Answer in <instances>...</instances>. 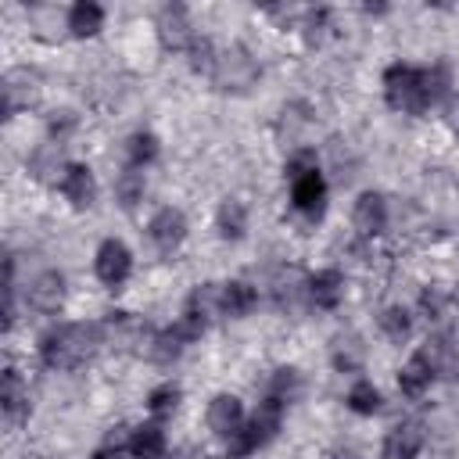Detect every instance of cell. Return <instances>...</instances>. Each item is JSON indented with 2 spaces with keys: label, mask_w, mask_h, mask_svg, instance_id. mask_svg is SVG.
Segmentation results:
<instances>
[{
  "label": "cell",
  "mask_w": 459,
  "mask_h": 459,
  "mask_svg": "<svg viewBox=\"0 0 459 459\" xmlns=\"http://www.w3.org/2000/svg\"><path fill=\"white\" fill-rule=\"evenodd\" d=\"M93 273H97V280H100L108 290H118V287L129 280V273H133V251H129L122 240L108 237V240L97 247V255H93Z\"/></svg>",
  "instance_id": "ba28073f"
},
{
  "label": "cell",
  "mask_w": 459,
  "mask_h": 459,
  "mask_svg": "<svg viewBox=\"0 0 459 459\" xmlns=\"http://www.w3.org/2000/svg\"><path fill=\"white\" fill-rule=\"evenodd\" d=\"M65 29H68L75 39H90V36H97V32L104 29V7L93 4V0H79V4H72L68 14H65Z\"/></svg>",
  "instance_id": "ffe728a7"
},
{
  "label": "cell",
  "mask_w": 459,
  "mask_h": 459,
  "mask_svg": "<svg viewBox=\"0 0 459 459\" xmlns=\"http://www.w3.org/2000/svg\"><path fill=\"white\" fill-rule=\"evenodd\" d=\"M65 294H68V283H65V273H57V269H43L39 276H32V283H29V290H25L29 305H32L36 312H43V316L61 312Z\"/></svg>",
  "instance_id": "4fadbf2b"
},
{
  "label": "cell",
  "mask_w": 459,
  "mask_h": 459,
  "mask_svg": "<svg viewBox=\"0 0 459 459\" xmlns=\"http://www.w3.org/2000/svg\"><path fill=\"white\" fill-rule=\"evenodd\" d=\"M330 459H362V455H359L355 448H333V455H330Z\"/></svg>",
  "instance_id": "8d00e7d4"
},
{
  "label": "cell",
  "mask_w": 459,
  "mask_h": 459,
  "mask_svg": "<svg viewBox=\"0 0 459 459\" xmlns=\"http://www.w3.org/2000/svg\"><path fill=\"white\" fill-rule=\"evenodd\" d=\"M169 459H208V452L197 448V445H183V448H176Z\"/></svg>",
  "instance_id": "d590c367"
},
{
  "label": "cell",
  "mask_w": 459,
  "mask_h": 459,
  "mask_svg": "<svg viewBox=\"0 0 459 459\" xmlns=\"http://www.w3.org/2000/svg\"><path fill=\"white\" fill-rule=\"evenodd\" d=\"M230 459H244V455H230Z\"/></svg>",
  "instance_id": "74e56055"
},
{
  "label": "cell",
  "mask_w": 459,
  "mask_h": 459,
  "mask_svg": "<svg viewBox=\"0 0 459 459\" xmlns=\"http://www.w3.org/2000/svg\"><path fill=\"white\" fill-rule=\"evenodd\" d=\"M377 323H380V333H384L391 344H405V341L412 337V316H409L405 305H387Z\"/></svg>",
  "instance_id": "484cf974"
},
{
  "label": "cell",
  "mask_w": 459,
  "mask_h": 459,
  "mask_svg": "<svg viewBox=\"0 0 459 459\" xmlns=\"http://www.w3.org/2000/svg\"><path fill=\"white\" fill-rule=\"evenodd\" d=\"M362 355H366V348L359 344V337H337V341H333V366H337L341 373L359 369V366H362Z\"/></svg>",
  "instance_id": "d6a6232c"
},
{
  "label": "cell",
  "mask_w": 459,
  "mask_h": 459,
  "mask_svg": "<svg viewBox=\"0 0 459 459\" xmlns=\"http://www.w3.org/2000/svg\"><path fill=\"white\" fill-rule=\"evenodd\" d=\"M0 90H4V118H11L39 100V75L29 68H11V72H4Z\"/></svg>",
  "instance_id": "8fae6325"
},
{
  "label": "cell",
  "mask_w": 459,
  "mask_h": 459,
  "mask_svg": "<svg viewBox=\"0 0 459 459\" xmlns=\"http://www.w3.org/2000/svg\"><path fill=\"white\" fill-rule=\"evenodd\" d=\"M100 330H104V344L118 351H140V355H147V344L154 337V330L133 312H108L100 319Z\"/></svg>",
  "instance_id": "5b68a950"
},
{
  "label": "cell",
  "mask_w": 459,
  "mask_h": 459,
  "mask_svg": "<svg viewBox=\"0 0 459 459\" xmlns=\"http://www.w3.org/2000/svg\"><path fill=\"white\" fill-rule=\"evenodd\" d=\"M179 398H183L179 384L165 380V384L151 387V394H147V412H151L154 420H165V416H172V412L179 409Z\"/></svg>",
  "instance_id": "f546056e"
},
{
  "label": "cell",
  "mask_w": 459,
  "mask_h": 459,
  "mask_svg": "<svg viewBox=\"0 0 459 459\" xmlns=\"http://www.w3.org/2000/svg\"><path fill=\"white\" fill-rule=\"evenodd\" d=\"M0 409H4L7 427L25 423V420H29V412H32V405H29V387H25V380H22V373H18L14 366H7V369H4V384H0Z\"/></svg>",
  "instance_id": "9a60e30c"
},
{
  "label": "cell",
  "mask_w": 459,
  "mask_h": 459,
  "mask_svg": "<svg viewBox=\"0 0 459 459\" xmlns=\"http://www.w3.org/2000/svg\"><path fill=\"white\" fill-rule=\"evenodd\" d=\"M305 294H308V301L316 308L333 312L341 305V298H344V276H341V269H319V273H312L305 280Z\"/></svg>",
  "instance_id": "e0dca14e"
},
{
  "label": "cell",
  "mask_w": 459,
  "mask_h": 459,
  "mask_svg": "<svg viewBox=\"0 0 459 459\" xmlns=\"http://www.w3.org/2000/svg\"><path fill=\"white\" fill-rule=\"evenodd\" d=\"M186 54H190V68H194V72H201V75H212V72H215V57H219V50L212 47V39L201 36Z\"/></svg>",
  "instance_id": "836d02e7"
},
{
  "label": "cell",
  "mask_w": 459,
  "mask_h": 459,
  "mask_svg": "<svg viewBox=\"0 0 459 459\" xmlns=\"http://www.w3.org/2000/svg\"><path fill=\"white\" fill-rule=\"evenodd\" d=\"M312 169H319L316 151H312V147H301V151H294V154L287 158L283 176H287V179H298V176H305V172H312Z\"/></svg>",
  "instance_id": "e575fe53"
},
{
  "label": "cell",
  "mask_w": 459,
  "mask_h": 459,
  "mask_svg": "<svg viewBox=\"0 0 459 459\" xmlns=\"http://www.w3.org/2000/svg\"><path fill=\"white\" fill-rule=\"evenodd\" d=\"M129 441H133V427L129 423H115V427H108V434L97 445L93 459H122V452H129Z\"/></svg>",
  "instance_id": "1f68e13d"
},
{
  "label": "cell",
  "mask_w": 459,
  "mask_h": 459,
  "mask_svg": "<svg viewBox=\"0 0 459 459\" xmlns=\"http://www.w3.org/2000/svg\"><path fill=\"white\" fill-rule=\"evenodd\" d=\"M183 348H186V341L172 326H165V330H154V337L147 344V359L158 362V366H169V362H176L183 355Z\"/></svg>",
  "instance_id": "4316f807"
},
{
  "label": "cell",
  "mask_w": 459,
  "mask_h": 459,
  "mask_svg": "<svg viewBox=\"0 0 459 459\" xmlns=\"http://www.w3.org/2000/svg\"><path fill=\"white\" fill-rule=\"evenodd\" d=\"M384 100H387L391 111L423 115V111L434 104L427 68H416V65H405V61L387 65V68H384Z\"/></svg>",
  "instance_id": "7a4b0ae2"
},
{
  "label": "cell",
  "mask_w": 459,
  "mask_h": 459,
  "mask_svg": "<svg viewBox=\"0 0 459 459\" xmlns=\"http://www.w3.org/2000/svg\"><path fill=\"white\" fill-rule=\"evenodd\" d=\"M215 230H219L222 240H233V244L244 240V233H247V208H244V201L226 197L215 208Z\"/></svg>",
  "instance_id": "44dd1931"
},
{
  "label": "cell",
  "mask_w": 459,
  "mask_h": 459,
  "mask_svg": "<svg viewBox=\"0 0 459 459\" xmlns=\"http://www.w3.org/2000/svg\"><path fill=\"white\" fill-rule=\"evenodd\" d=\"M434 377H437V369L430 366V359H427L423 351H416V355L398 369V391H402L405 398H420V394L434 384Z\"/></svg>",
  "instance_id": "d6986e66"
},
{
  "label": "cell",
  "mask_w": 459,
  "mask_h": 459,
  "mask_svg": "<svg viewBox=\"0 0 459 459\" xmlns=\"http://www.w3.org/2000/svg\"><path fill=\"white\" fill-rule=\"evenodd\" d=\"M129 455H133V459H165V430H161L158 423H140V427H133Z\"/></svg>",
  "instance_id": "cb8c5ba5"
},
{
  "label": "cell",
  "mask_w": 459,
  "mask_h": 459,
  "mask_svg": "<svg viewBox=\"0 0 459 459\" xmlns=\"http://www.w3.org/2000/svg\"><path fill=\"white\" fill-rule=\"evenodd\" d=\"M104 348L100 323H61L39 337V362L47 369H79Z\"/></svg>",
  "instance_id": "6da1fadb"
},
{
  "label": "cell",
  "mask_w": 459,
  "mask_h": 459,
  "mask_svg": "<svg viewBox=\"0 0 459 459\" xmlns=\"http://www.w3.org/2000/svg\"><path fill=\"white\" fill-rule=\"evenodd\" d=\"M283 402H276V398H262L258 402V409L247 416V423H244V430L230 441V452L233 455H251V452H258V448H265L276 434H280V427H283Z\"/></svg>",
  "instance_id": "3957f363"
},
{
  "label": "cell",
  "mask_w": 459,
  "mask_h": 459,
  "mask_svg": "<svg viewBox=\"0 0 459 459\" xmlns=\"http://www.w3.org/2000/svg\"><path fill=\"white\" fill-rule=\"evenodd\" d=\"M61 194H65V201H68L75 212L93 208V201H97V179H93L90 165L72 161L68 172H65V179H61Z\"/></svg>",
  "instance_id": "2e32d148"
},
{
  "label": "cell",
  "mask_w": 459,
  "mask_h": 459,
  "mask_svg": "<svg viewBox=\"0 0 459 459\" xmlns=\"http://www.w3.org/2000/svg\"><path fill=\"white\" fill-rule=\"evenodd\" d=\"M423 448V423L420 420H402L384 434L380 459H416Z\"/></svg>",
  "instance_id": "5bb4252c"
},
{
  "label": "cell",
  "mask_w": 459,
  "mask_h": 459,
  "mask_svg": "<svg viewBox=\"0 0 459 459\" xmlns=\"http://www.w3.org/2000/svg\"><path fill=\"white\" fill-rule=\"evenodd\" d=\"M269 398H276V402H283V405H290L298 394H301V373L294 369V366H280V369H273V377H269V391H265Z\"/></svg>",
  "instance_id": "f1b7e54d"
},
{
  "label": "cell",
  "mask_w": 459,
  "mask_h": 459,
  "mask_svg": "<svg viewBox=\"0 0 459 459\" xmlns=\"http://www.w3.org/2000/svg\"><path fill=\"white\" fill-rule=\"evenodd\" d=\"M126 158H129L133 169H147V165L158 158V136L147 133V129L133 133V136L126 140Z\"/></svg>",
  "instance_id": "4dcf8cb0"
},
{
  "label": "cell",
  "mask_w": 459,
  "mask_h": 459,
  "mask_svg": "<svg viewBox=\"0 0 459 459\" xmlns=\"http://www.w3.org/2000/svg\"><path fill=\"white\" fill-rule=\"evenodd\" d=\"M351 226L359 237H380L387 230V201L380 190H362L351 204Z\"/></svg>",
  "instance_id": "7c38bea8"
},
{
  "label": "cell",
  "mask_w": 459,
  "mask_h": 459,
  "mask_svg": "<svg viewBox=\"0 0 459 459\" xmlns=\"http://www.w3.org/2000/svg\"><path fill=\"white\" fill-rule=\"evenodd\" d=\"M186 312H194V316H201L204 323H212V319H219L222 316V283H197L194 290H190V298H186Z\"/></svg>",
  "instance_id": "603a6c76"
},
{
  "label": "cell",
  "mask_w": 459,
  "mask_h": 459,
  "mask_svg": "<svg viewBox=\"0 0 459 459\" xmlns=\"http://www.w3.org/2000/svg\"><path fill=\"white\" fill-rule=\"evenodd\" d=\"M68 165H72V161H65L61 143H54V140L39 143V147L29 154V176H32V179H39V183H57V186H61V179H65Z\"/></svg>",
  "instance_id": "ac0fdd59"
},
{
  "label": "cell",
  "mask_w": 459,
  "mask_h": 459,
  "mask_svg": "<svg viewBox=\"0 0 459 459\" xmlns=\"http://www.w3.org/2000/svg\"><path fill=\"white\" fill-rule=\"evenodd\" d=\"M147 240H151V247H154L161 258L176 255V251L183 247V240H186V215H183L179 208H172V204L158 208V212L151 215V222H147Z\"/></svg>",
  "instance_id": "8992f818"
},
{
  "label": "cell",
  "mask_w": 459,
  "mask_h": 459,
  "mask_svg": "<svg viewBox=\"0 0 459 459\" xmlns=\"http://www.w3.org/2000/svg\"><path fill=\"white\" fill-rule=\"evenodd\" d=\"M212 82H215L222 93H247V90L258 82V61H255L240 43H233V47L219 50Z\"/></svg>",
  "instance_id": "277c9868"
},
{
  "label": "cell",
  "mask_w": 459,
  "mask_h": 459,
  "mask_svg": "<svg viewBox=\"0 0 459 459\" xmlns=\"http://www.w3.org/2000/svg\"><path fill=\"white\" fill-rule=\"evenodd\" d=\"M290 204L298 215H305L308 222H319L323 212H326V179L319 169L290 179Z\"/></svg>",
  "instance_id": "30bf717a"
},
{
  "label": "cell",
  "mask_w": 459,
  "mask_h": 459,
  "mask_svg": "<svg viewBox=\"0 0 459 459\" xmlns=\"http://www.w3.org/2000/svg\"><path fill=\"white\" fill-rule=\"evenodd\" d=\"M255 305H258V290L251 283H244V280L222 283V316L226 319H244L255 312Z\"/></svg>",
  "instance_id": "7402d4cb"
},
{
  "label": "cell",
  "mask_w": 459,
  "mask_h": 459,
  "mask_svg": "<svg viewBox=\"0 0 459 459\" xmlns=\"http://www.w3.org/2000/svg\"><path fill=\"white\" fill-rule=\"evenodd\" d=\"M143 194H147V176H143V169L126 165L122 176L115 179V201H118L126 212H133V208L143 201Z\"/></svg>",
  "instance_id": "d4e9b609"
},
{
  "label": "cell",
  "mask_w": 459,
  "mask_h": 459,
  "mask_svg": "<svg viewBox=\"0 0 459 459\" xmlns=\"http://www.w3.org/2000/svg\"><path fill=\"white\" fill-rule=\"evenodd\" d=\"M154 29H158V43L165 50H172V54H183V50H190L197 43L194 25H190V14H186L183 4H165L158 11V18H154Z\"/></svg>",
  "instance_id": "52a82bcc"
},
{
  "label": "cell",
  "mask_w": 459,
  "mask_h": 459,
  "mask_svg": "<svg viewBox=\"0 0 459 459\" xmlns=\"http://www.w3.org/2000/svg\"><path fill=\"white\" fill-rule=\"evenodd\" d=\"M204 423H208V430H212L215 437H222V441H233V437L244 430V423H247L244 402H240L237 394H230V391H219V394L208 402Z\"/></svg>",
  "instance_id": "9c48e42d"
},
{
  "label": "cell",
  "mask_w": 459,
  "mask_h": 459,
  "mask_svg": "<svg viewBox=\"0 0 459 459\" xmlns=\"http://www.w3.org/2000/svg\"><path fill=\"white\" fill-rule=\"evenodd\" d=\"M348 409L351 412H359V416H373V412H380V387L373 384V380H366V377H359L351 387H348Z\"/></svg>",
  "instance_id": "83f0119b"
}]
</instances>
